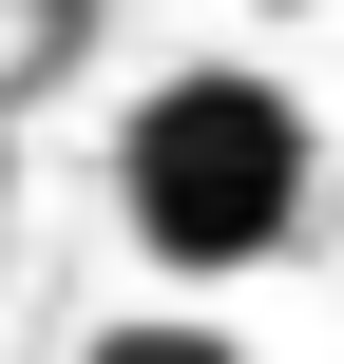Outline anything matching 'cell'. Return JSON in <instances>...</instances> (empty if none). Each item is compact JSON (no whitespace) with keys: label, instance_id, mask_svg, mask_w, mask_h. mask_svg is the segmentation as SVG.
<instances>
[{"label":"cell","instance_id":"1","mask_svg":"<svg viewBox=\"0 0 344 364\" xmlns=\"http://www.w3.org/2000/svg\"><path fill=\"white\" fill-rule=\"evenodd\" d=\"M115 230L153 269H268L306 230V96L268 58H192L115 115Z\"/></svg>","mask_w":344,"mask_h":364},{"label":"cell","instance_id":"2","mask_svg":"<svg viewBox=\"0 0 344 364\" xmlns=\"http://www.w3.org/2000/svg\"><path fill=\"white\" fill-rule=\"evenodd\" d=\"M77 364H249V346H230L211 307H134V326H96Z\"/></svg>","mask_w":344,"mask_h":364}]
</instances>
